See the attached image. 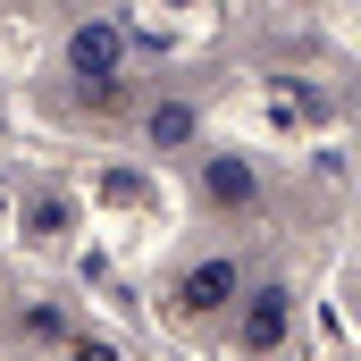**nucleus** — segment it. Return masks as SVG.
Listing matches in <instances>:
<instances>
[{"instance_id": "f257e3e1", "label": "nucleus", "mask_w": 361, "mask_h": 361, "mask_svg": "<svg viewBox=\"0 0 361 361\" xmlns=\"http://www.w3.org/2000/svg\"><path fill=\"white\" fill-rule=\"evenodd\" d=\"M185 302H193V311H219V302H235V269H227V261L193 269V286H185Z\"/></svg>"}, {"instance_id": "f03ea898", "label": "nucleus", "mask_w": 361, "mask_h": 361, "mask_svg": "<svg viewBox=\"0 0 361 361\" xmlns=\"http://www.w3.org/2000/svg\"><path fill=\"white\" fill-rule=\"evenodd\" d=\"M118 59V34L101 25V34H76V68H109Z\"/></svg>"}]
</instances>
